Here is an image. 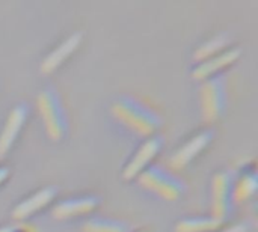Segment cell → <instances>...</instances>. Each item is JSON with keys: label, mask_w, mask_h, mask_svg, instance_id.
<instances>
[{"label": "cell", "mask_w": 258, "mask_h": 232, "mask_svg": "<svg viewBox=\"0 0 258 232\" xmlns=\"http://www.w3.org/2000/svg\"><path fill=\"white\" fill-rule=\"evenodd\" d=\"M110 113L125 130L144 139L157 134L163 124L162 116L153 107L132 95L118 97L110 106Z\"/></svg>", "instance_id": "6da1fadb"}, {"label": "cell", "mask_w": 258, "mask_h": 232, "mask_svg": "<svg viewBox=\"0 0 258 232\" xmlns=\"http://www.w3.org/2000/svg\"><path fill=\"white\" fill-rule=\"evenodd\" d=\"M36 109L44 130L51 142H60L68 134V116L60 95L54 88L42 89L36 97Z\"/></svg>", "instance_id": "7a4b0ae2"}, {"label": "cell", "mask_w": 258, "mask_h": 232, "mask_svg": "<svg viewBox=\"0 0 258 232\" xmlns=\"http://www.w3.org/2000/svg\"><path fill=\"white\" fill-rule=\"evenodd\" d=\"M138 184L148 193H153L166 202H175L181 199L187 190L184 181L177 174L160 165L148 166L138 177Z\"/></svg>", "instance_id": "3957f363"}, {"label": "cell", "mask_w": 258, "mask_h": 232, "mask_svg": "<svg viewBox=\"0 0 258 232\" xmlns=\"http://www.w3.org/2000/svg\"><path fill=\"white\" fill-rule=\"evenodd\" d=\"M201 116L206 122H216L225 115L228 106V89L225 75L212 77L201 85Z\"/></svg>", "instance_id": "277c9868"}, {"label": "cell", "mask_w": 258, "mask_h": 232, "mask_svg": "<svg viewBox=\"0 0 258 232\" xmlns=\"http://www.w3.org/2000/svg\"><path fill=\"white\" fill-rule=\"evenodd\" d=\"M212 217L225 223L234 210V172L219 171L212 178Z\"/></svg>", "instance_id": "5b68a950"}, {"label": "cell", "mask_w": 258, "mask_h": 232, "mask_svg": "<svg viewBox=\"0 0 258 232\" xmlns=\"http://www.w3.org/2000/svg\"><path fill=\"white\" fill-rule=\"evenodd\" d=\"M163 148V137L159 134H154L151 137H147L141 146L133 152L130 160L125 163L122 169V178L125 181H132L138 178L148 166L153 165V160L157 157V154Z\"/></svg>", "instance_id": "8992f818"}, {"label": "cell", "mask_w": 258, "mask_h": 232, "mask_svg": "<svg viewBox=\"0 0 258 232\" xmlns=\"http://www.w3.org/2000/svg\"><path fill=\"white\" fill-rule=\"evenodd\" d=\"M212 140H213V133L210 130H204L192 136L177 151L172 152V156L168 160L169 169L174 172L187 168L198 156H201L209 148Z\"/></svg>", "instance_id": "52a82bcc"}, {"label": "cell", "mask_w": 258, "mask_h": 232, "mask_svg": "<svg viewBox=\"0 0 258 232\" xmlns=\"http://www.w3.org/2000/svg\"><path fill=\"white\" fill-rule=\"evenodd\" d=\"M101 198L95 195H82V196H73L68 199H63L57 202L51 208V217L54 220L63 222V220H73L76 217L89 216L98 207L101 205Z\"/></svg>", "instance_id": "ba28073f"}, {"label": "cell", "mask_w": 258, "mask_h": 232, "mask_svg": "<svg viewBox=\"0 0 258 232\" xmlns=\"http://www.w3.org/2000/svg\"><path fill=\"white\" fill-rule=\"evenodd\" d=\"M240 56H242V48L230 47L207 60L198 62L192 68V77L198 82H206L212 77L222 75V72L230 66H233L240 59Z\"/></svg>", "instance_id": "9c48e42d"}, {"label": "cell", "mask_w": 258, "mask_h": 232, "mask_svg": "<svg viewBox=\"0 0 258 232\" xmlns=\"http://www.w3.org/2000/svg\"><path fill=\"white\" fill-rule=\"evenodd\" d=\"M27 116H29V109L24 103H18L11 109L3 124V128L0 131V159H3L18 140L20 133L26 125Z\"/></svg>", "instance_id": "30bf717a"}, {"label": "cell", "mask_w": 258, "mask_h": 232, "mask_svg": "<svg viewBox=\"0 0 258 232\" xmlns=\"http://www.w3.org/2000/svg\"><path fill=\"white\" fill-rule=\"evenodd\" d=\"M57 196V187L54 186H45L39 190H36L35 193H32L30 196L24 198L23 201H20L11 216L14 220L21 222V220H27L32 216H35L36 213H39L41 210H44L45 207H48Z\"/></svg>", "instance_id": "8fae6325"}, {"label": "cell", "mask_w": 258, "mask_h": 232, "mask_svg": "<svg viewBox=\"0 0 258 232\" xmlns=\"http://www.w3.org/2000/svg\"><path fill=\"white\" fill-rule=\"evenodd\" d=\"M83 41V33L82 32H73L68 38H65L62 42H59L41 62L39 71L44 75L53 74L57 68H60L73 54L74 51L80 47Z\"/></svg>", "instance_id": "7c38bea8"}, {"label": "cell", "mask_w": 258, "mask_h": 232, "mask_svg": "<svg viewBox=\"0 0 258 232\" xmlns=\"http://www.w3.org/2000/svg\"><path fill=\"white\" fill-rule=\"evenodd\" d=\"M258 189V175L255 162L246 163L240 168L239 174H234V204H243L251 199Z\"/></svg>", "instance_id": "4fadbf2b"}, {"label": "cell", "mask_w": 258, "mask_h": 232, "mask_svg": "<svg viewBox=\"0 0 258 232\" xmlns=\"http://www.w3.org/2000/svg\"><path fill=\"white\" fill-rule=\"evenodd\" d=\"M224 226L225 223L213 219L212 216H195L178 220L174 232H218Z\"/></svg>", "instance_id": "5bb4252c"}, {"label": "cell", "mask_w": 258, "mask_h": 232, "mask_svg": "<svg viewBox=\"0 0 258 232\" xmlns=\"http://www.w3.org/2000/svg\"><path fill=\"white\" fill-rule=\"evenodd\" d=\"M231 47V38L227 33H219L207 41H204L203 44H200L195 51H194V60L197 62H203L207 60L219 53H222L224 50Z\"/></svg>", "instance_id": "9a60e30c"}, {"label": "cell", "mask_w": 258, "mask_h": 232, "mask_svg": "<svg viewBox=\"0 0 258 232\" xmlns=\"http://www.w3.org/2000/svg\"><path fill=\"white\" fill-rule=\"evenodd\" d=\"M133 226L119 219L92 217L82 225V232H132Z\"/></svg>", "instance_id": "2e32d148"}, {"label": "cell", "mask_w": 258, "mask_h": 232, "mask_svg": "<svg viewBox=\"0 0 258 232\" xmlns=\"http://www.w3.org/2000/svg\"><path fill=\"white\" fill-rule=\"evenodd\" d=\"M251 231V226L249 223L246 222H239V223H234L231 226H227L224 229H219L218 232H249Z\"/></svg>", "instance_id": "e0dca14e"}, {"label": "cell", "mask_w": 258, "mask_h": 232, "mask_svg": "<svg viewBox=\"0 0 258 232\" xmlns=\"http://www.w3.org/2000/svg\"><path fill=\"white\" fill-rule=\"evenodd\" d=\"M9 175H11L9 168H8V166H0V186H2L3 183H6V181H8Z\"/></svg>", "instance_id": "ac0fdd59"}, {"label": "cell", "mask_w": 258, "mask_h": 232, "mask_svg": "<svg viewBox=\"0 0 258 232\" xmlns=\"http://www.w3.org/2000/svg\"><path fill=\"white\" fill-rule=\"evenodd\" d=\"M12 226H0V232H12Z\"/></svg>", "instance_id": "d6986e66"}, {"label": "cell", "mask_w": 258, "mask_h": 232, "mask_svg": "<svg viewBox=\"0 0 258 232\" xmlns=\"http://www.w3.org/2000/svg\"><path fill=\"white\" fill-rule=\"evenodd\" d=\"M132 232H151V231H148V229H133Z\"/></svg>", "instance_id": "ffe728a7"}]
</instances>
